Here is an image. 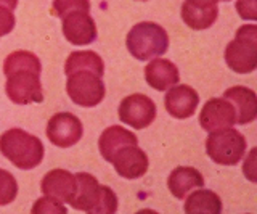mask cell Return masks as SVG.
Here are the masks:
<instances>
[{
  "instance_id": "cell-28",
  "label": "cell",
  "mask_w": 257,
  "mask_h": 214,
  "mask_svg": "<svg viewBox=\"0 0 257 214\" xmlns=\"http://www.w3.org/2000/svg\"><path fill=\"white\" fill-rule=\"evenodd\" d=\"M188 2L196 7H212L219 2H230V0H188Z\"/></svg>"
},
{
  "instance_id": "cell-8",
  "label": "cell",
  "mask_w": 257,
  "mask_h": 214,
  "mask_svg": "<svg viewBox=\"0 0 257 214\" xmlns=\"http://www.w3.org/2000/svg\"><path fill=\"white\" fill-rule=\"evenodd\" d=\"M84 128L80 120L72 113L63 112L53 115L47 124V139L58 148H69L82 139Z\"/></svg>"
},
{
  "instance_id": "cell-13",
  "label": "cell",
  "mask_w": 257,
  "mask_h": 214,
  "mask_svg": "<svg viewBox=\"0 0 257 214\" xmlns=\"http://www.w3.org/2000/svg\"><path fill=\"white\" fill-rule=\"evenodd\" d=\"M103 185L98 184L95 176L88 172L76 174V192L71 200V206L74 209L95 214V208L100 201Z\"/></svg>"
},
{
  "instance_id": "cell-24",
  "label": "cell",
  "mask_w": 257,
  "mask_h": 214,
  "mask_svg": "<svg viewBox=\"0 0 257 214\" xmlns=\"http://www.w3.org/2000/svg\"><path fill=\"white\" fill-rule=\"evenodd\" d=\"M32 214H66V206L64 203L55 200L52 196H44L39 198V200L32 206Z\"/></svg>"
},
{
  "instance_id": "cell-18",
  "label": "cell",
  "mask_w": 257,
  "mask_h": 214,
  "mask_svg": "<svg viewBox=\"0 0 257 214\" xmlns=\"http://www.w3.org/2000/svg\"><path fill=\"white\" fill-rule=\"evenodd\" d=\"M124 145H139V139L134 132L122 126H109L101 132L98 139V150L108 163H111L114 153Z\"/></svg>"
},
{
  "instance_id": "cell-15",
  "label": "cell",
  "mask_w": 257,
  "mask_h": 214,
  "mask_svg": "<svg viewBox=\"0 0 257 214\" xmlns=\"http://www.w3.org/2000/svg\"><path fill=\"white\" fill-rule=\"evenodd\" d=\"M223 98H227L236 112V124L246 126L255 121L257 118V95L252 89L244 85H233L223 92Z\"/></svg>"
},
{
  "instance_id": "cell-23",
  "label": "cell",
  "mask_w": 257,
  "mask_h": 214,
  "mask_svg": "<svg viewBox=\"0 0 257 214\" xmlns=\"http://www.w3.org/2000/svg\"><path fill=\"white\" fill-rule=\"evenodd\" d=\"M76 10L90 12V0H53L50 15L56 18H63L66 13Z\"/></svg>"
},
{
  "instance_id": "cell-6",
  "label": "cell",
  "mask_w": 257,
  "mask_h": 214,
  "mask_svg": "<svg viewBox=\"0 0 257 214\" xmlns=\"http://www.w3.org/2000/svg\"><path fill=\"white\" fill-rule=\"evenodd\" d=\"M66 93L76 105L92 108L103 101L106 89H104L101 76L92 73V71L82 69L68 76Z\"/></svg>"
},
{
  "instance_id": "cell-2",
  "label": "cell",
  "mask_w": 257,
  "mask_h": 214,
  "mask_svg": "<svg viewBox=\"0 0 257 214\" xmlns=\"http://www.w3.org/2000/svg\"><path fill=\"white\" fill-rule=\"evenodd\" d=\"M0 153L18 169L31 171L42 163L45 148L39 137L15 128L0 136Z\"/></svg>"
},
{
  "instance_id": "cell-16",
  "label": "cell",
  "mask_w": 257,
  "mask_h": 214,
  "mask_svg": "<svg viewBox=\"0 0 257 214\" xmlns=\"http://www.w3.org/2000/svg\"><path fill=\"white\" fill-rule=\"evenodd\" d=\"M145 81L155 90L164 92L172 85L179 84L180 73L172 61L164 58H153L145 68Z\"/></svg>"
},
{
  "instance_id": "cell-17",
  "label": "cell",
  "mask_w": 257,
  "mask_h": 214,
  "mask_svg": "<svg viewBox=\"0 0 257 214\" xmlns=\"http://www.w3.org/2000/svg\"><path fill=\"white\" fill-rule=\"evenodd\" d=\"M203 185H204L203 174L196 168H191V166H179L167 177V188L179 200H185L190 192Z\"/></svg>"
},
{
  "instance_id": "cell-20",
  "label": "cell",
  "mask_w": 257,
  "mask_h": 214,
  "mask_svg": "<svg viewBox=\"0 0 257 214\" xmlns=\"http://www.w3.org/2000/svg\"><path fill=\"white\" fill-rule=\"evenodd\" d=\"M222 211V200L212 190H206L203 187L195 188L193 193L185 201V212L187 214H196V212H206V214H220Z\"/></svg>"
},
{
  "instance_id": "cell-7",
  "label": "cell",
  "mask_w": 257,
  "mask_h": 214,
  "mask_svg": "<svg viewBox=\"0 0 257 214\" xmlns=\"http://www.w3.org/2000/svg\"><path fill=\"white\" fill-rule=\"evenodd\" d=\"M156 103L145 93H132L122 98L117 110L120 123L134 129H147L156 120Z\"/></svg>"
},
{
  "instance_id": "cell-12",
  "label": "cell",
  "mask_w": 257,
  "mask_h": 214,
  "mask_svg": "<svg viewBox=\"0 0 257 214\" xmlns=\"http://www.w3.org/2000/svg\"><path fill=\"white\" fill-rule=\"evenodd\" d=\"M199 105V95L193 87L187 84L172 85L167 89L164 97L166 112L175 120H188L195 115Z\"/></svg>"
},
{
  "instance_id": "cell-22",
  "label": "cell",
  "mask_w": 257,
  "mask_h": 214,
  "mask_svg": "<svg viewBox=\"0 0 257 214\" xmlns=\"http://www.w3.org/2000/svg\"><path fill=\"white\" fill-rule=\"evenodd\" d=\"M18 195V182L7 169L0 168V206H7L15 201Z\"/></svg>"
},
{
  "instance_id": "cell-29",
  "label": "cell",
  "mask_w": 257,
  "mask_h": 214,
  "mask_svg": "<svg viewBox=\"0 0 257 214\" xmlns=\"http://www.w3.org/2000/svg\"><path fill=\"white\" fill-rule=\"evenodd\" d=\"M0 5L7 7V9H10V10H15L16 5H18V0H0Z\"/></svg>"
},
{
  "instance_id": "cell-26",
  "label": "cell",
  "mask_w": 257,
  "mask_h": 214,
  "mask_svg": "<svg viewBox=\"0 0 257 214\" xmlns=\"http://www.w3.org/2000/svg\"><path fill=\"white\" fill-rule=\"evenodd\" d=\"M236 12L243 20H257V0H236Z\"/></svg>"
},
{
  "instance_id": "cell-1",
  "label": "cell",
  "mask_w": 257,
  "mask_h": 214,
  "mask_svg": "<svg viewBox=\"0 0 257 214\" xmlns=\"http://www.w3.org/2000/svg\"><path fill=\"white\" fill-rule=\"evenodd\" d=\"M42 65L36 53L28 50L12 52L4 61V74L7 76L5 92L16 105L42 103L44 92L40 84Z\"/></svg>"
},
{
  "instance_id": "cell-3",
  "label": "cell",
  "mask_w": 257,
  "mask_h": 214,
  "mask_svg": "<svg viewBox=\"0 0 257 214\" xmlns=\"http://www.w3.org/2000/svg\"><path fill=\"white\" fill-rule=\"evenodd\" d=\"M125 47L135 60H153L167 52L169 34L161 25L142 21L128 31L125 37Z\"/></svg>"
},
{
  "instance_id": "cell-30",
  "label": "cell",
  "mask_w": 257,
  "mask_h": 214,
  "mask_svg": "<svg viewBox=\"0 0 257 214\" xmlns=\"http://www.w3.org/2000/svg\"><path fill=\"white\" fill-rule=\"evenodd\" d=\"M139 2H147V0H139Z\"/></svg>"
},
{
  "instance_id": "cell-14",
  "label": "cell",
  "mask_w": 257,
  "mask_h": 214,
  "mask_svg": "<svg viewBox=\"0 0 257 214\" xmlns=\"http://www.w3.org/2000/svg\"><path fill=\"white\" fill-rule=\"evenodd\" d=\"M40 190L45 196H52L61 203H71L76 192V174L66 169L48 171L40 182Z\"/></svg>"
},
{
  "instance_id": "cell-11",
  "label": "cell",
  "mask_w": 257,
  "mask_h": 214,
  "mask_svg": "<svg viewBox=\"0 0 257 214\" xmlns=\"http://www.w3.org/2000/svg\"><path fill=\"white\" fill-rule=\"evenodd\" d=\"M116 172L124 179H139L148 171L150 160L139 145H124L111 160Z\"/></svg>"
},
{
  "instance_id": "cell-9",
  "label": "cell",
  "mask_w": 257,
  "mask_h": 214,
  "mask_svg": "<svg viewBox=\"0 0 257 214\" xmlns=\"http://www.w3.org/2000/svg\"><path fill=\"white\" fill-rule=\"evenodd\" d=\"M61 31L64 39L77 47L82 45H90L96 41L98 31H96V25L93 18L90 17V12L84 10H76L69 12L61 18Z\"/></svg>"
},
{
  "instance_id": "cell-19",
  "label": "cell",
  "mask_w": 257,
  "mask_h": 214,
  "mask_svg": "<svg viewBox=\"0 0 257 214\" xmlns=\"http://www.w3.org/2000/svg\"><path fill=\"white\" fill-rule=\"evenodd\" d=\"M219 17V9L217 5L212 7H196L185 0L182 5V20L190 29L203 31L209 29Z\"/></svg>"
},
{
  "instance_id": "cell-27",
  "label": "cell",
  "mask_w": 257,
  "mask_h": 214,
  "mask_svg": "<svg viewBox=\"0 0 257 214\" xmlns=\"http://www.w3.org/2000/svg\"><path fill=\"white\" fill-rule=\"evenodd\" d=\"M15 25H16V20H15L13 10L0 5V37L10 34Z\"/></svg>"
},
{
  "instance_id": "cell-25",
  "label": "cell",
  "mask_w": 257,
  "mask_h": 214,
  "mask_svg": "<svg viewBox=\"0 0 257 214\" xmlns=\"http://www.w3.org/2000/svg\"><path fill=\"white\" fill-rule=\"evenodd\" d=\"M117 211V196L112 192L111 187L103 185V192L100 201L95 208V214H112Z\"/></svg>"
},
{
  "instance_id": "cell-4",
  "label": "cell",
  "mask_w": 257,
  "mask_h": 214,
  "mask_svg": "<svg viewBox=\"0 0 257 214\" xmlns=\"http://www.w3.org/2000/svg\"><path fill=\"white\" fill-rule=\"evenodd\" d=\"M225 61L227 66L238 74L254 73L257 68V26H241L235 39L228 42L225 49Z\"/></svg>"
},
{
  "instance_id": "cell-5",
  "label": "cell",
  "mask_w": 257,
  "mask_h": 214,
  "mask_svg": "<svg viewBox=\"0 0 257 214\" xmlns=\"http://www.w3.org/2000/svg\"><path fill=\"white\" fill-rule=\"evenodd\" d=\"M247 142L243 134L233 128L209 132L206 139V153L220 166H235L246 156Z\"/></svg>"
},
{
  "instance_id": "cell-10",
  "label": "cell",
  "mask_w": 257,
  "mask_h": 214,
  "mask_svg": "<svg viewBox=\"0 0 257 214\" xmlns=\"http://www.w3.org/2000/svg\"><path fill=\"white\" fill-rule=\"evenodd\" d=\"M199 124L207 132L233 128L236 124L235 106L223 97L207 100L199 113Z\"/></svg>"
},
{
  "instance_id": "cell-21",
  "label": "cell",
  "mask_w": 257,
  "mask_h": 214,
  "mask_svg": "<svg viewBox=\"0 0 257 214\" xmlns=\"http://www.w3.org/2000/svg\"><path fill=\"white\" fill-rule=\"evenodd\" d=\"M92 71V73L103 77L104 74V63L96 52L92 50H77L72 52L66 63H64V74L69 76L76 71Z\"/></svg>"
}]
</instances>
